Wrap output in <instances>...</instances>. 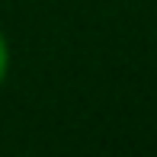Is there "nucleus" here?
<instances>
[{
    "instance_id": "f257e3e1",
    "label": "nucleus",
    "mask_w": 157,
    "mask_h": 157,
    "mask_svg": "<svg viewBox=\"0 0 157 157\" xmlns=\"http://www.w3.org/2000/svg\"><path fill=\"white\" fill-rule=\"evenodd\" d=\"M6 61H10V55H6V42H3V35H0V83H3V77H6Z\"/></svg>"
}]
</instances>
